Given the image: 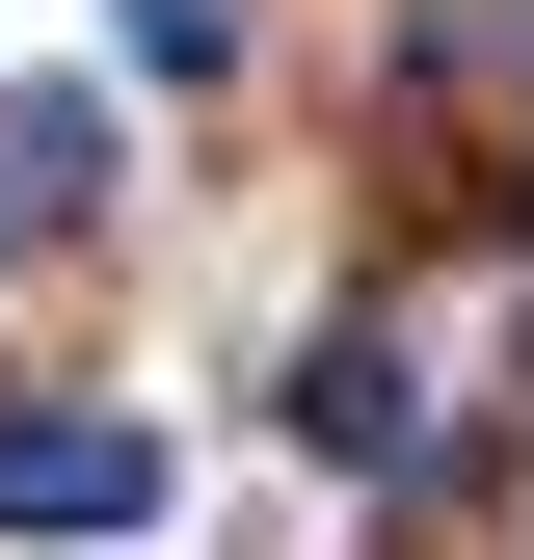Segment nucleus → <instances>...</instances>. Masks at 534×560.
I'll list each match as a JSON object with an SVG mask.
<instances>
[{"mask_svg":"<svg viewBox=\"0 0 534 560\" xmlns=\"http://www.w3.org/2000/svg\"><path fill=\"white\" fill-rule=\"evenodd\" d=\"M54 241H107V107L0 81V267H54Z\"/></svg>","mask_w":534,"mask_h":560,"instance_id":"2","label":"nucleus"},{"mask_svg":"<svg viewBox=\"0 0 534 560\" xmlns=\"http://www.w3.org/2000/svg\"><path fill=\"white\" fill-rule=\"evenodd\" d=\"M134 54L161 81H241V0H134Z\"/></svg>","mask_w":534,"mask_h":560,"instance_id":"4","label":"nucleus"},{"mask_svg":"<svg viewBox=\"0 0 534 560\" xmlns=\"http://www.w3.org/2000/svg\"><path fill=\"white\" fill-rule=\"evenodd\" d=\"M0 534H54V560L161 534V428H134V400H27V428H0Z\"/></svg>","mask_w":534,"mask_h":560,"instance_id":"1","label":"nucleus"},{"mask_svg":"<svg viewBox=\"0 0 534 560\" xmlns=\"http://www.w3.org/2000/svg\"><path fill=\"white\" fill-rule=\"evenodd\" d=\"M294 428L348 454V480H400V454H428V400H400V347H321V374H294Z\"/></svg>","mask_w":534,"mask_h":560,"instance_id":"3","label":"nucleus"}]
</instances>
